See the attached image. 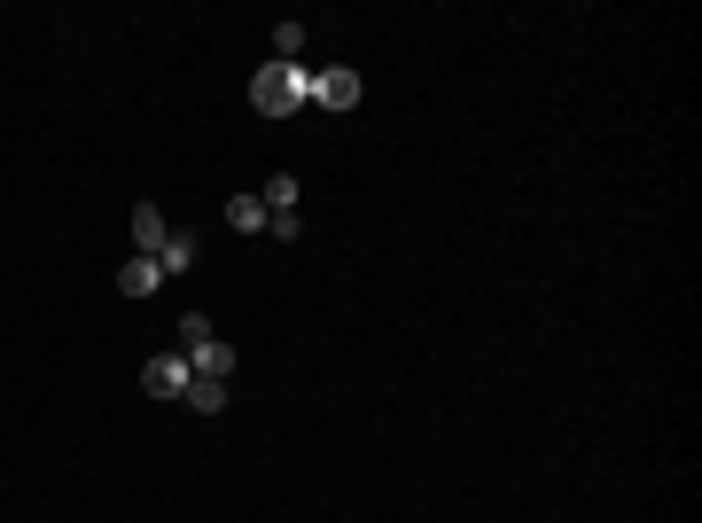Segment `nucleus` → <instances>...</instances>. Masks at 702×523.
Listing matches in <instances>:
<instances>
[{
  "instance_id": "8",
  "label": "nucleus",
  "mask_w": 702,
  "mask_h": 523,
  "mask_svg": "<svg viewBox=\"0 0 702 523\" xmlns=\"http://www.w3.org/2000/svg\"><path fill=\"white\" fill-rule=\"evenodd\" d=\"M257 204H266V219H274V211H297V181H289V172H274V181L257 188Z\"/></svg>"
},
{
  "instance_id": "11",
  "label": "nucleus",
  "mask_w": 702,
  "mask_h": 523,
  "mask_svg": "<svg viewBox=\"0 0 702 523\" xmlns=\"http://www.w3.org/2000/svg\"><path fill=\"white\" fill-rule=\"evenodd\" d=\"M305 55V24H274V63H297Z\"/></svg>"
},
{
  "instance_id": "12",
  "label": "nucleus",
  "mask_w": 702,
  "mask_h": 523,
  "mask_svg": "<svg viewBox=\"0 0 702 523\" xmlns=\"http://www.w3.org/2000/svg\"><path fill=\"white\" fill-rule=\"evenodd\" d=\"M196 344H211V320H204V313L180 320V352H196Z\"/></svg>"
},
{
  "instance_id": "1",
  "label": "nucleus",
  "mask_w": 702,
  "mask_h": 523,
  "mask_svg": "<svg viewBox=\"0 0 702 523\" xmlns=\"http://www.w3.org/2000/svg\"><path fill=\"white\" fill-rule=\"evenodd\" d=\"M305 102H312V70L305 63H257L250 70V110L257 118H289Z\"/></svg>"
},
{
  "instance_id": "3",
  "label": "nucleus",
  "mask_w": 702,
  "mask_h": 523,
  "mask_svg": "<svg viewBox=\"0 0 702 523\" xmlns=\"http://www.w3.org/2000/svg\"><path fill=\"white\" fill-rule=\"evenodd\" d=\"M141 383H149L156 399H180V391H188V352H156V360L141 368Z\"/></svg>"
},
{
  "instance_id": "9",
  "label": "nucleus",
  "mask_w": 702,
  "mask_h": 523,
  "mask_svg": "<svg viewBox=\"0 0 702 523\" xmlns=\"http://www.w3.org/2000/svg\"><path fill=\"white\" fill-rule=\"evenodd\" d=\"M156 266H164V274H188V266H196V235H172V242L156 250Z\"/></svg>"
},
{
  "instance_id": "10",
  "label": "nucleus",
  "mask_w": 702,
  "mask_h": 523,
  "mask_svg": "<svg viewBox=\"0 0 702 523\" xmlns=\"http://www.w3.org/2000/svg\"><path fill=\"white\" fill-rule=\"evenodd\" d=\"M227 227H234V235H257V227H266V204H257V196H234V204H227Z\"/></svg>"
},
{
  "instance_id": "4",
  "label": "nucleus",
  "mask_w": 702,
  "mask_h": 523,
  "mask_svg": "<svg viewBox=\"0 0 702 523\" xmlns=\"http://www.w3.org/2000/svg\"><path fill=\"white\" fill-rule=\"evenodd\" d=\"M188 375H211V383H227V375H234V352H227V344L211 336V344H196V352H188Z\"/></svg>"
},
{
  "instance_id": "6",
  "label": "nucleus",
  "mask_w": 702,
  "mask_h": 523,
  "mask_svg": "<svg viewBox=\"0 0 702 523\" xmlns=\"http://www.w3.org/2000/svg\"><path fill=\"white\" fill-rule=\"evenodd\" d=\"M156 282H164V266H156V258H141V250H133V258H125V274H118V290H125V297H149Z\"/></svg>"
},
{
  "instance_id": "7",
  "label": "nucleus",
  "mask_w": 702,
  "mask_h": 523,
  "mask_svg": "<svg viewBox=\"0 0 702 523\" xmlns=\"http://www.w3.org/2000/svg\"><path fill=\"white\" fill-rule=\"evenodd\" d=\"M180 399H188L196 414H219V406H227V383H211V375H188V391H180Z\"/></svg>"
},
{
  "instance_id": "5",
  "label": "nucleus",
  "mask_w": 702,
  "mask_h": 523,
  "mask_svg": "<svg viewBox=\"0 0 702 523\" xmlns=\"http://www.w3.org/2000/svg\"><path fill=\"white\" fill-rule=\"evenodd\" d=\"M133 242H141V258H156V250L172 242V227H164V211H156V204H141V211H133Z\"/></svg>"
},
{
  "instance_id": "2",
  "label": "nucleus",
  "mask_w": 702,
  "mask_h": 523,
  "mask_svg": "<svg viewBox=\"0 0 702 523\" xmlns=\"http://www.w3.org/2000/svg\"><path fill=\"white\" fill-rule=\"evenodd\" d=\"M312 102H320V110H360V70H351V63L312 70Z\"/></svg>"
}]
</instances>
